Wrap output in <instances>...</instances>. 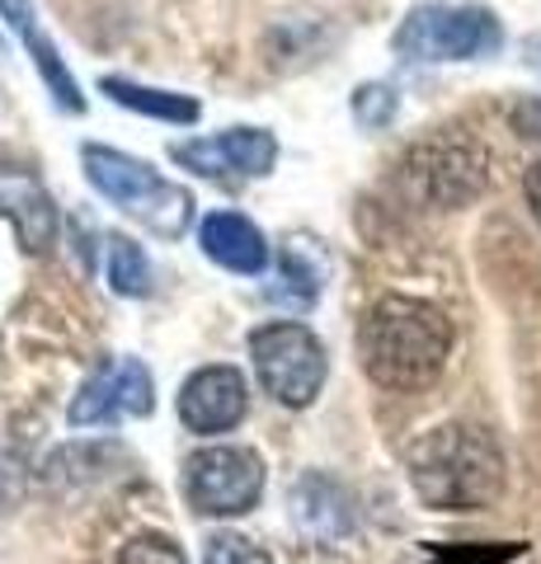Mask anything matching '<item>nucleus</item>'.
<instances>
[{
    "mask_svg": "<svg viewBox=\"0 0 541 564\" xmlns=\"http://www.w3.org/2000/svg\"><path fill=\"white\" fill-rule=\"evenodd\" d=\"M396 90L391 85H358L354 90V118L363 122V128H387V122L396 118Z\"/></svg>",
    "mask_w": 541,
    "mask_h": 564,
    "instance_id": "f3484780",
    "label": "nucleus"
},
{
    "mask_svg": "<svg viewBox=\"0 0 541 564\" xmlns=\"http://www.w3.org/2000/svg\"><path fill=\"white\" fill-rule=\"evenodd\" d=\"M198 245H203L207 259L221 263V269H231V273L255 278V273L269 269V240L250 217H240V212H213V217H203Z\"/></svg>",
    "mask_w": 541,
    "mask_h": 564,
    "instance_id": "f8f14e48",
    "label": "nucleus"
},
{
    "mask_svg": "<svg viewBox=\"0 0 541 564\" xmlns=\"http://www.w3.org/2000/svg\"><path fill=\"white\" fill-rule=\"evenodd\" d=\"M0 217L14 221V236L33 254H43L57 240V207H52L47 188L33 174L0 170Z\"/></svg>",
    "mask_w": 541,
    "mask_h": 564,
    "instance_id": "ddd939ff",
    "label": "nucleus"
},
{
    "mask_svg": "<svg viewBox=\"0 0 541 564\" xmlns=\"http://www.w3.org/2000/svg\"><path fill=\"white\" fill-rule=\"evenodd\" d=\"M99 90L109 95L113 104H123L132 113H147V118H161V122H198V99L194 95H174V90H151V85H137L123 76H104Z\"/></svg>",
    "mask_w": 541,
    "mask_h": 564,
    "instance_id": "4468645a",
    "label": "nucleus"
},
{
    "mask_svg": "<svg viewBox=\"0 0 541 564\" xmlns=\"http://www.w3.org/2000/svg\"><path fill=\"white\" fill-rule=\"evenodd\" d=\"M118 564H184V551L174 541H165L161 532H142L123 545Z\"/></svg>",
    "mask_w": 541,
    "mask_h": 564,
    "instance_id": "6ab92c4d",
    "label": "nucleus"
},
{
    "mask_svg": "<svg viewBox=\"0 0 541 564\" xmlns=\"http://www.w3.org/2000/svg\"><path fill=\"white\" fill-rule=\"evenodd\" d=\"M414 494L439 513H476L504 494V452L476 423L429 429L405 452Z\"/></svg>",
    "mask_w": 541,
    "mask_h": 564,
    "instance_id": "f03ea898",
    "label": "nucleus"
},
{
    "mask_svg": "<svg viewBox=\"0 0 541 564\" xmlns=\"http://www.w3.org/2000/svg\"><path fill=\"white\" fill-rule=\"evenodd\" d=\"M0 20H6L14 39H20V43L29 47V57H33V66L43 70V80H47L52 99H57V109H66V113H85V95H80V85H76L72 70H66L57 43H52L47 33H43L39 10H33V0H0Z\"/></svg>",
    "mask_w": 541,
    "mask_h": 564,
    "instance_id": "9b49d317",
    "label": "nucleus"
},
{
    "mask_svg": "<svg viewBox=\"0 0 541 564\" xmlns=\"http://www.w3.org/2000/svg\"><path fill=\"white\" fill-rule=\"evenodd\" d=\"M522 52H528V66L541 70V33H537V39H528V47H522Z\"/></svg>",
    "mask_w": 541,
    "mask_h": 564,
    "instance_id": "4be33fe9",
    "label": "nucleus"
},
{
    "mask_svg": "<svg viewBox=\"0 0 541 564\" xmlns=\"http://www.w3.org/2000/svg\"><path fill=\"white\" fill-rule=\"evenodd\" d=\"M499 43H504V29L495 20V10L447 6V0L414 6L391 39V47L405 62H476V57H495Z\"/></svg>",
    "mask_w": 541,
    "mask_h": 564,
    "instance_id": "20e7f679",
    "label": "nucleus"
},
{
    "mask_svg": "<svg viewBox=\"0 0 541 564\" xmlns=\"http://www.w3.org/2000/svg\"><path fill=\"white\" fill-rule=\"evenodd\" d=\"M278 282H283V288H273L269 296H273V302H292L296 311H306L311 302H316V292H321L316 273H311L292 250H288V259H283V278H278Z\"/></svg>",
    "mask_w": 541,
    "mask_h": 564,
    "instance_id": "dca6fc26",
    "label": "nucleus"
},
{
    "mask_svg": "<svg viewBox=\"0 0 541 564\" xmlns=\"http://www.w3.org/2000/svg\"><path fill=\"white\" fill-rule=\"evenodd\" d=\"M170 155L203 180H259L278 161V141L264 128H231L198 141H174Z\"/></svg>",
    "mask_w": 541,
    "mask_h": 564,
    "instance_id": "0eeeda50",
    "label": "nucleus"
},
{
    "mask_svg": "<svg viewBox=\"0 0 541 564\" xmlns=\"http://www.w3.org/2000/svg\"><path fill=\"white\" fill-rule=\"evenodd\" d=\"M80 161H85V180L95 184V193H104L113 207H123L147 231H155L161 240H180L188 231V221H194V193L170 184L147 161H137L128 151H113V147H99V141H90L80 151Z\"/></svg>",
    "mask_w": 541,
    "mask_h": 564,
    "instance_id": "7ed1b4c3",
    "label": "nucleus"
},
{
    "mask_svg": "<svg viewBox=\"0 0 541 564\" xmlns=\"http://www.w3.org/2000/svg\"><path fill=\"white\" fill-rule=\"evenodd\" d=\"M410 184L439 207H462L485 188V155L466 141H424L405 161Z\"/></svg>",
    "mask_w": 541,
    "mask_h": 564,
    "instance_id": "1a4fd4ad",
    "label": "nucleus"
},
{
    "mask_svg": "<svg viewBox=\"0 0 541 564\" xmlns=\"http://www.w3.org/2000/svg\"><path fill=\"white\" fill-rule=\"evenodd\" d=\"M250 410V391H246V377L236 367H198L194 377L180 386V423L198 437H213L236 429Z\"/></svg>",
    "mask_w": 541,
    "mask_h": 564,
    "instance_id": "9d476101",
    "label": "nucleus"
},
{
    "mask_svg": "<svg viewBox=\"0 0 541 564\" xmlns=\"http://www.w3.org/2000/svg\"><path fill=\"white\" fill-rule=\"evenodd\" d=\"M203 564H273L255 541L236 536V532H221L203 545Z\"/></svg>",
    "mask_w": 541,
    "mask_h": 564,
    "instance_id": "a211bd4d",
    "label": "nucleus"
},
{
    "mask_svg": "<svg viewBox=\"0 0 541 564\" xmlns=\"http://www.w3.org/2000/svg\"><path fill=\"white\" fill-rule=\"evenodd\" d=\"M250 358H255V372L264 381V391L278 404H292V410H306L329 377L325 344L296 321L259 325L250 334Z\"/></svg>",
    "mask_w": 541,
    "mask_h": 564,
    "instance_id": "39448f33",
    "label": "nucleus"
},
{
    "mask_svg": "<svg viewBox=\"0 0 541 564\" xmlns=\"http://www.w3.org/2000/svg\"><path fill=\"white\" fill-rule=\"evenodd\" d=\"M522 193H528V207H532V217L541 221V161L528 170V180H522Z\"/></svg>",
    "mask_w": 541,
    "mask_h": 564,
    "instance_id": "412c9836",
    "label": "nucleus"
},
{
    "mask_svg": "<svg viewBox=\"0 0 541 564\" xmlns=\"http://www.w3.org/2000/svg\"><path fill=\"white\" fill-rule=\"evenodd\" d=\"M109 288L118 296H147L151 292V263L142 254V245L128 236H109Z\"/></svg>",
    "mask_w": 541,
    "mask_h": 564,
    "instance_id": "2eb2a0df",
    "label": "nucleus"
},
{
    "mask_svg": "<svg viewBox=\"0 0 541 564\" xmlns=\"http://www.w3.org/2000/svg\"><path fill=\"white\" fill-rule=\"evenodd\" d=\"M184 494L207 518L250 513L264 494V466L250 447H203L184 462Z\"/></svg>",
    "mask_w": 541,
    "mask_h": 564,
    "instance_id": "423d86ee",
    "label": "nucleus"
},
{
    "mask_svg": "<svg viewBox=\"0 0 541 564\" xmlns=\"http://www.w3.org/2000/svg\"><path fill=\"white\" fill-rule=\"evenodd\" d=\"M452 352V321L424 296H381L363 315L358 358L363 372L387 391H424L443 377Z\"/></svg>",
    "mask_w": 541,
    "mask_h": 564,
    "instance_id": "f257e3e1",
    "label": "nucleus"
},
{
    "mask_svg": "<svg viewBox=\"0 0 541 564\" xmlns=\"http://www.w3.org/2000/svg\"><path fill=\"white\" fill-rule=\"evenodd\" d=\"M513 132H518V137L541 141V95L518 99V104H513Z\"/></svg>",
    "mask_w": 541,
    "mask_h": 564,
    "instance_id": "aec40b11",
    "label": "nucleus"
},
{
    "mask_svg": "<svg viewBox=\"0 0 541 564\" xmlns=\"http://www.w3.org/2000/svg\"><path fill=\"white\" fill-rule=\"evenodd\" d=\"M151 410H155V381H151V372L137 358H113L76 391L66 419H72L76 429H90V423H113L123 414L147 419Z\"/></svg>",
    "mask_w": 541,
    "mask_h": 564,
    "instance_id": "6e6552de",
    "label": "nucleus"
}]
</instances>
